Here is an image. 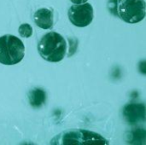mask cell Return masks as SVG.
I'll return each instance as SVG.
<instances>
[{
  "instance_id": "1",
  "label": "cell",
  "mask_w": 146,
  "mask_h": 145,
  "mask_svg": "<svg viewBox=\"0 0 146 145\" xmlns=\"http://www.w3.org/2000/svg\"><path fill=\"white\" fill-rule=\"evenodd\" d=\"M108 7L111 13L130 24L138 23L145 17V0H110Z\"/></svg>"
},
{
  "instance_id": "2",
  "label": "cell",
  "mask_w": 146,
  "mask_h": 145,
  "mask_svg": "<svg viewBox=\"0 0 146 145\" xmlns=\"http://www.w3.org/2000/svg\"><path fill=\"white\" fill-rule=\"evenodd\" d=\"M109 141L100 134L82 129L64 131L54 137L50 144L53 145H107Z\"/></svg>"
},
{
  "instance_id": "3",
  "label": "cell",
  "mask_w": 146,
  "mask_h": 145,
  "mask_svg": "<svg viewBox=\"0 0 146 145\" xmlns=\"http://www.w3.org/2000/svg\"><path fill=\"white\" fill-rule=\"evenodd\" d=\"M38 50L43 59L50 62L62 61L67 51V43L64 38L56 32L44 34L38 42Z\"/></svg>"
},
{
  "instance_id": "4",
  "label": "cell",
  "mask_w": 146,
  "mask_h": 145,
  "mask_svg": "<svg viewBox=\"0 0 146 145\" xmlns=\"http://www.w3.org/2000/svg\"><path fill=\"white\" fill-rule=\"evenodd\" d=\"M25 56L23 42L12 34L0 37V63L3 65H15L21 62Z\"/></svg>"
},
{
  "instance_id": "5",
  "label": "cell",
  "mask_w": 146,
  "mask_h": 145,
  "mask_svg": "<svg viewBox=\"0 0 146 145\" xmlns=\"http://www.w3.org/2000/svg\"><path fill=\"white\" fill-rule=\"evenodd\" d=\"M68 15L73 25L79 27H85L90 25L93 20V7L88 3L75 4L69 8Z\"/></svg>"
},
{
  "instance_id": "6",
  "label": "cell",
  "mask_w": 146,
  "mask_h": 145,
  "mask_svg": "<svg viewBox=\"0 0 146 145\" xmlns=\"http://www.w3.org/2000/svg\"><path fill=\"white\" fill-rule=\"evenodd\" d=\"M123 116L130 124L143 122L145 119V107L144 103H130L123 109Z\"/></svg>"
},
{
  "instance_id": "7",
  "label": "cell",
  "mask_w": 146,
  "mask_h": 145,
  "mask_svg": "<svg viewBox=\"0 0 146 145\" xmlns=\"http://www.w3.org/2000/svg\"><path fill=\"white\" fill-rule=\"evenodd\" d=\"M35 24L42 29H50L54 24L53 11L47 8L38 9L33 15Z\"/></svg>"
},
{
  "instance_id": "8",
  "label": "cell",
  "mask_w": 146,
  "mask_h": 145,
  "mask_svg": "<svg viewBox=\"0 0 146 145\" xmlns=\"http://www.w3.org/2000/svg\"><path fill=\"white\" fill-rule=\"evenodd\" d=\"M29 103L33 108H40L46 100V93L41 88H33L28 94Z\"/></svg>"
},
{
  "instance_id": "9",
  "label": "cell",
  "mask_w": 146,
  "mask_h": 145,
  "mask_svg": "<svg viewBox=\"0 0 146 145\" xmlns=\"http://www.w3.org/2000/svg\"><path fill=\"white\" fill-rule=\"evenodd\" d=\"M18 32L22 38H30L33 35V27L29 24L24 23L19 26Z\"/></svg>"
},
{
  "instance_id": "10",
  "label": "cell",
  "mask_w": 146,
  "mask_h": 145,
  "mask_svg": "<svg viewBox=\"0 0 146 145\" xmlns=\"http://www.w3.org/2000/svg\"><path fill=\"white\" fill-rule=\"evenodd\" d=\"M133 138L132 140L133 141V143L135 144H139V141H145V132L144 130H135L133 132V135H132Z\"/></svg>"
},
{
  "instance_id": "11",
  "label": "cell",
  "mask_w": 146,
  "mask_h": 145,
  "mask_svg": "<svg viewBox=\"0 0 146 145\" xmlns=\"http://www.w3.org/2000/svg\"><path fill=\"white\" fill-rule=\"evenodd\" d=\"M70 1L74 4H81V3H86L88 0H70Z\"/></svg>"
}]
</instances>
